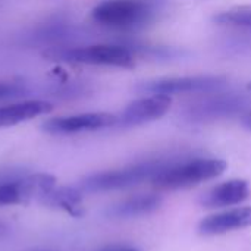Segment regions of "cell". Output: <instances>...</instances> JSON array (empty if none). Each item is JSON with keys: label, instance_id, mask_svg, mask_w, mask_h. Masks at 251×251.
<instances>
[{"label": "cell", "instance_id": "cell-1", "mask_svg": "<svg viewBox=\"0 0 251 251\" xmlns=\"http://www.w3.org/2000/svg\"><path fill=\"white\" fill-rule=\"evenodd\" d=\"M226 169V162L221 159H194L174 166H163L151 182L159 190H182L218 178Z\"/></svg>", "mask_w": 251, "mask_h": 251}, {"label": "cell", "instance_id": "cell-2", "mask_svg": "<svg viewBox=\"0 0 251 251\" xmlns=\"http://www.w3.org/2000/svg\"><path fill=\"white\" fill-rule=\"evenodd\" d=\"M46 54L56 60L82 63V65H96V66L132 68L135 63L132 51L125 46H116V44H94V46H84V47L51 50L47 51Z\"/></svg>", "mask_w": 251, "mask_h": 251}, {"label": "cell", "instance_id": "cell-3", "mask_svg": "<svg viewBox=\"0 0 251 251\" xmlns=\"http://www.w3.org/2000/svg\"><path fill=\"white\" fill-rule=\"evenodd\" d=\"M160 162H146L137 163L119 169H110L93 174L82 181V190L88 193H103L113 191L121 188H128L137 184H141L146 179H150L163 168Z\"/></svg>", "mask_w": 251, "mask_h": 251}, {"label": "cell", "instance_id": "cell-4", "mask_svg": "<svg viewBox=\"0 0 251 251\" xmlns=\"http://www.w3.org/2000/svg\"><path fill=\"white\" fill-rule=\"evenodd\" d=\"M56 178L50 174H29L0 179V207L28 204L40 200L56 187Z\"/></svg>", "mask_w": 251, "mask_h": 251}, {"label": "cell", "instance_id": "cell-5", "mask_svg": "<svg viewBox=\"0 0 251 251\" xmlns=\"http://www.w3.org/2000/svg\"><path fill=\"white\" fill-rule=\"evenodd\" d=\"M151 15L153 9L144 0H107L91 13L97 24L110 28H132L147 22Z\"/></svg>", "mask_w": 251, "mask_h": 251}, {"label": "cell", "instance_id": "cell-6", "mask_svg": "<svg viewBox=\"0 0 251 251\" xmlns=\"http://www.w3.org/2000/svg\"><path fill=\"white\" fill-rule=\"evenodd\" d=\"M118 116L106 112L81 113L72 116L51 118L41 124V129L50 135H71L79 132H90L116 125Z\"/></svg>", "mask_w": 251, "mask_h": 251}, {"label": "cell", "instance_id": "cell-7", "mask_svg": "<svg viewBox=\"0 0 251 251\" xmlns=\"http://www.w3.org/2000/svg\"><path fill=\"white\" fill-rule=\"evenodd\" d=\"M226 85V78L224 76H182V78H168L153 82L143 84L141 91L151 94H187V93H210L221 90Z\"/></svg>", "mask_w": 251, "mask_h": 251}, {"label": "cell", "instance_id": "cell-8", "mask_svg": "<svg viewBox=\"0 0 251 251\" xmlns=\"http://www.w3.org/2000/svg\"><path fill=\"white\" fill-rule=\"evenodd\" d=\"M251 106V100L247 96L241 94H215L204 99L203 101L193 104L187 116L191 121H209L218 118H226L241 113Z\"/></svg>", "mask_w": 251, "mask_h": 251}, {"label": "cell", "instance_id": "cell-9", "mask_svg": "<svg viewBox=\"0 0 251 251\" xmlns=\"http://www.w3.org/2000/svg\"><path fill=\"white\" fill-rule=\"evenodd\" d=\"M172 99L165 94H153L150 97H143L132 101L118 118L121 126H132L144 122L156 121L168 113L171 109Z\"/></svg>", "mask_w": 251, "mask_h": 251}, {"label": "cell", "instance_id": "cell-10", "mask_svg": "<svg viewBox=\"0 0 251 251\" xmlns=\"http://www.w3.org/2000/svg\"><path fill=\"white\" fill-rule=\"evenodd\" d=\"M251 226V206L231 209L203 219L199 225L201 235H221Z\"/></svg>", "mask_w": 251, "mask_h": 251}, {"label": "cell", "instance_id": "cell-11", "mask_svg": "<svg viewBox=\"0 0 251 251\" xmlns=\"http://www.w3.org/2000/svg\"><path fill=\"white\" fill-rule=\"evenodd\" d=\"M38 203L56 210H62L72 218H81L85 213L82 193L72 187H54L46 193Z\"/></svg>", "mask_w": 251, "mask_h": 251}, {"label": "cell", "instance_id": "cell-12", "mask_svg": "<svg viewBox=\"0 0 251 251\" xmlns=\"http://www.w3.org/2000/svg\"><path fill=\"white\" fill-rule=\"evenodd\" d=\"M249 184L243 179H231L212 188L203 199L207 207H228L243 203L249 197Z\"/></svg>", "mask_w": 251, "mask_h": 251}, {"label": "cell", "instance_id": "cell-13", "mask_svg": "<svg viewBox=\"0 0 251 251\" xmlns=\"http://www.w3.org/2000/svg\"><path fill=\"white\" fill-rule=\"evenodd\" d=\"M53 106L43 100H29L0 107V128L13 126L40 115L50 113Z\"/></svg>", "mask_w": 251, "mask_h": 251}, {"label": "cell", "instance_id": "cell-14", "mask_svg": "<svg viewBox=\"0 0 251 251\" xmlns=\"http://www.w3.org/2000/svg\"><path fill=\"white\" fill-rule=\"evenodd\" d=\"M160 204V197L156 194H140L134 196L119 204H115L110 210L112 216L116 218H132L147 215L156 210Z\"/></svg>", "mask_w": 251, "mask_h": 251}, {"label": "cell", "instance_id": "cell-15", "mask_svg": "<svg viewBox=\"0 0 251 251\" xmlns=\"http://www.w3.org/2000/svg\"><path fill=\"white\" fill-rule=\"evenodd\" d=\"M213 21L219 25L251 28V7H237L221 12L213 16Z\"/></svg>", "mask_w": 251, "mask_h": 251}, {"label": "cell", "instance_id": "cell-16", "mask_svg": "<svg viewBox=\"0 0 251 251\" xmlns=\"http://www.w3.org/2000/svg\"><path fill=\"white\" fill-rule=\"evenodd\" d=\"M26 93H28V88L22 82L0 81V100L16 99V97L25 96Z\"/></svg>", "mask_w": 251, "mask_h": 251}, {"label": "cell", "instance_id": "cell-17", "mask_svg": "<svg viewBox=\"0 0 251 251\" xmlns=\"http://www.w3.org/2000/svg\"><path fill=\"white\" fill-rule=\"evenodd\" d=\"M99 251H138L135 249H128V247H113V249H104V250Z\"/></svg>", "mask_w": 251, "mask_h": 251}, {"label": "cell", "instance_id": "cell-18", "mask_svg": "<svg viewBox=\"0 0 251 251\" xmlns=\"http://www.w3.org/2000/svg\"><path fill=\"white\" fill-rule=\"evenodd\" d=\"M244 124H246L249 128H251V113L250 115H247V116H244Z\"/></svg>", "mask_w": 251, "mask_h": 251}, {"label": "cell", "instance_id": "cell-19", "mask_svg": "<svg viewBox=\"0 0 251 251\" xmlns=\"http://www.w3.org/2000/svg\"><path fill=\"white\" fill-rule=\"evenodd\" d=\"M4 229H6V226H4V224L0 221V234H3V232H4Z\"/></svg>", "mask_w": 251, "mask_h": 251}, {"label": "cell", "instance_id": "cell-20", "mask_svg": "<svg viewBox=\"0 0 251 251\" xmlns=\"http://www.w3.org/2000/svg\"><path fill=\"white\" fill-rule=\"evenodd\" d=\"M247 88H249V90H250V91H251V82H250V84H249V85H247Z\"/></svg>", "mask_w": 251, "mask_h": 251}]
</instances>
